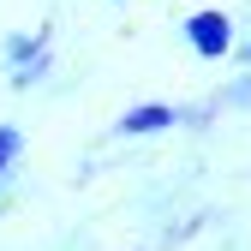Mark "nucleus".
Wrapping results in <instances>:
<instances>
[{"label":"nucleus","instance_id":"nucleus-1","mask_svg":"<svg viewBox=\"0 0 251 251\" xmlns=\"http://www.w3.org/2000/svg\"><path fill=\"white\" fill-rule=\"evenodd\" d=\"M185 36H192V48H198L203 60H215V54H227L233 30H227L222 12H192V18H185Z\"/></svg>","mask_w":251,"mask_h":251},{"label":"nucleus","instance_id":"nucleus-2","mask_svg":"<svg viewBox=\"0 0 251 251\" xmlns=\"http://www.w3.org/2000/svg\"><path fill=\"white\" fill-rule=\"evenodd\" d=\"M162 126H174V108H162V102H144V108H132V114H126L120 120V132H162Z\"/></svg>","mask_w":251,"mask_h":251},{"label":"nucleus","instance_id":"nucleus-3","mask_svg":"<svg viewBox=\"0 0 251 251\" xmlns=\"http://www.w3.org/2000/svg\"><path fill=\"white\" fill-rule=\"evenodd\" d=\"M12 155H18V132H12V126H0V174H6Z\"/></svg>","mask_w":251,"mask_h":251}]
</instances>
